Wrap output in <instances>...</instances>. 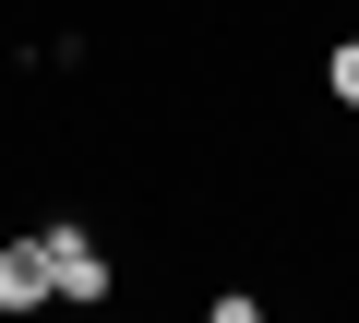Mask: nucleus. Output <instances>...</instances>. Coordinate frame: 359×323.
Returning <instances> with one entry per match:
<instances>
[{
  "label": "nucleus",
  "instance_id": "obj_1",
  "mask_svg": "<svg viewBox=\"0 0 359 323\" xmlns=\"http://www.w3.org/2000/svg\"><path fill=\"white\" fill-rule=\"evenodd\" d=\"M36 252H48V287H60V299H108V252H96L72 216H60V228H36Z\"/></svg>",
  "mask_w": 359,
  "mask_h": 323
},
{
  "label": "nucleus",
  "instance_id": "obj_2",
  "mask_svg": "<svg viewBox=\"0 0 359 323\" xmlns=\"http://www.w3.org/2000/svg\"><path fill=\"white\" fill-rule=\"evenodd\" d=\"M36 299H60L48 287V252L36 240H0V311H36Z\"/></svg>",
  "mask_w": 359,
  "mask_h": 323
},
{
  "label": "nucleus",
  "instance_id": "obj_3",
  "mask_svg": "<svg viewBox=\"0 0 359 323\" xmlns=\"http://www.w3.org/2000/svg\"><path fill=\"white\" fill-rule=\"evenodd\" d=\"M323 84H335V96H347V108H359V36H347V48H335V60H323Z\"/></svg>",
  "mask_w": 359,
  "mask_h": 323
}]
</instances>
